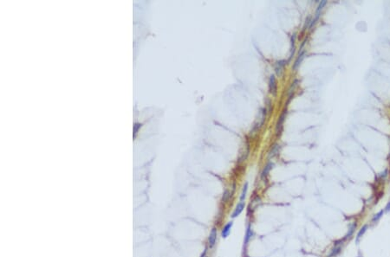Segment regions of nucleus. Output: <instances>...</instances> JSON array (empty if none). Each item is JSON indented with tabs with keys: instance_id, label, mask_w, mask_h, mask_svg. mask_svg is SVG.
<instances>
[{
	"instance_id": "obj_1",
	"label": "nucleus",
	"mask_w": 390,
	"mask_h": 257,
	"mask_svg": "<svg viewBox=\"0 0 390 257\" xmlns=\"http://www.w3.org/2000/svg\"><path fill=\"white\" fill-rule=\"evenodd\" d=\"M286 114H287V108H284V111H283V113H282V114H281V116L279 117V119L278 120V123H277V126H276V135H277V137L280 136L282 130H283V125H284V119L286 118Z\"/></svg>"
},
{
	"instance_id": "obj_2",
	"label": "nucleus",
	"mask_w": 390,
	"mask_h": 257,
	"mask_svg": "<svg viewBox=\"0 0 390 257\" xmlns=\"http://www.w3.org/2000/svg\"><path fill=\"white\" fill-rule=\"evenodd\" d=\"M327 4V1L326 0H322V1H321L320 4H319V5H318V7H317V9L316 10V14H315V18L311 21V23H310V28H312L313 27V25H315V23H317V21L319 19V18H320V15H321V12H322V10L323 9V7L325 6Z\"/></svg>"
},
{
	"instance_id": "obj_3",
	"label": "nucleus",
	"mask_w": 390,
	"mask_h": 257,
	"mask_svg": "<svg viewBox=\"0 0 390 257\" xmlns=\"http://www.w3.org/2000/svg\"><path fill=\"white\" fill-rule=\"evenodd\" d=\"M269 91L270 94H272L273 95L277 94L278 92V85H277V80L275 75H271L269 79Z\"/></svg>"
},
{
	"instance_id": "obj_4",
	"label": "nucleus",
	"mask_w": 390,
	"mask_h": 257,
	"mask_svg": "<svg viewBox=\"0 0 390 257\" xmlns=\"http://www.w3.org/2000/svg\"><path fill=\"white\" fill-rule=\"evenodd\" d=\"M217 241V229L216 228H212L208 237V245L210 247H213Z\"/></svg>"
},
{
	"instance_id": "obj_5",
	"label": "nucleus",
	"mask_w": 390,
	"mask_h": 257,
	"mask_svg": "<svg viewBox=\"0 0 390 257\" xmlns=\"http://www.w3.org/2000/svg\"><path fill=\"white\" fill-rule=\"evenodd\" d=\"M285 65H286V61H284V60H282V61H279V62H276V64H275V71H276V74L278 76H281L283 75V72H284V69Z\"/></svg>"
},
{
	"instance_id": "obj_6",
	"label": "nucleus",
	"mask_w": 390,
	"mask_h": 257,
	"mask_svg": "<svg viewBox=\"0 0 390 257\" xmlns=\"http://www.w3.org/2000/svg\"><path fill=\"white\" fill-rule=\"evenodd\" d=\"M244 209H245V203H244V202H240V203H239L238 205H237L236 208H235V209H234L232 215H231V217L235 218L237 217L238 216H239L240 213L244 210Z\"/></svg>"
},
{
	"instance_id": "obj_7",
	"label": "nucleus",
	"mask_w": 390,
	"mask_h": 257,
	"mask_svg": "<svg viewBox=\"0 0 390 257\" xmlns=\"http://www.w3.org/2000/svg\"><path fill=\"white\" fill-rule=\"evenodd\" d=\"M232 224H233V223L232 222H229L228 223H226L225 225V227L223 228V229H222V231H221V236L223 238H226L228 236H229V234H230L231 232V228L232 227Z\"/></svg>"
},
{
	"instance_id": "obj_8",
	"label": "nucleus",
	"mask_w": 390,
	"mask_h": 257,
	"mask_svg": "<svg viewBox=\"0 0 390 257\" xmlns=\"http://www.w3.org/2000/svg\"><path fill=\"white\" fill-rule=\"evenodd\" d=\"M368 228H369V225H368V224H364L362 227L361 228L360 230L358 231V233H357V235H356V237H355V242H356L357 244L359 243V242H360V240L361 239V237H362V236H364V234L366 233Z\"/></svg>"
},
{
	"instance_id": "obj_9",
	"label": "nucleus",
	"mask_w": 390,
	"mask_h": 257,
	"mask_svg": "<svg viewBox=\"0 0 390 257\" xmlns=\"http://www.w3.org/2000/svg\"><path fill=\"white\" fill-rule=\"evenodd\" d=\"M304 56H305V52L304 51H301L300 53H299V55H298V56H297V60L295 61V63H294V65H293V69L294 70H297V68L300 66L301 62H303V60L304 58Z\"/></svg>"
},
{
	"instance_id": "obj_10",
	"label": "nucleus",
	"mask_w": 390,
	"mask_h": 257,
	"mask_svg": "<svg viewBox=\"0 0 390 257\" xmlns=\"http://www.w3.org/2000/svg\"><path fill=\"white\" fill-rule=\"evenodd\" d=\"M273 165H274L273 163H268V164L265 165V167L264 168L263 171H262V173H261V178H262V179H264V178L268 176V174H269L270 170H271L272 167H273Z\"/></svg>"
},
{
	"instance_id": "obj_11",
	"label": "nucleus",
	"mask_w": 390,
	"mask_h": 257,
	"mask_svg": "<svg viewBox=\"0 0 390 257\" xmlns=\"http://www.w3.org/2000/svg\"><path fill=\"white\" fill-rule=\"evenodd\" d=\"M356 226H357V224L355 223H352L351 225L349 228V230H348V233L346 234V236H345V237L343 238V241L344 240H347V239H350L353 235H354V233H355V228H356Z\"/></svg>"
},
{
	"instance_id": "obj_12",
	"label": "nucleus",
	"mask_w": 390,
	"mask_h": 257,
	"mask_svg": "<svg viewBox=\"0 0 390 257\" xmlns=\"http://www.w3.org/2000/svg\"><path fill=\"white\" fill-rule=\"evenodd\" d=\"M341 250H342V245L341 244H337V243H336V245H335V247L332 248V250H331V254H330V257H335L336 256H338L339 254H340Z\"/></svg>"
},
{
	"instance_id": "obj_13",
	"label": "nucleus",
	"mask_w": 390,
	"mask_h": 257,
	"mask_svg": "<svg viewBox=\"0 0 390 257\" xmlns=\"http://www.w3.org/2000/svg\"><path fill=\"white\" fill-rule=\"evenodd\" d=\"M279 149H280V146H279V145H278V144L274 145V146H272L271 150H270V153H269L270 158H271V157H272V158L275 157V156L279 152Z\"/></svg>"
},
{
	"instance_id": "obj_14",
	"label": "nucleus",
	"mask_w": 390,
	"mask_h": 257,
	"mask_svg": "<svg viewBox=\"0 0 390 257\" xmlns=\"http://www.w3.org/2000/svg\"><path fill=\"white\" fill-rule=\"evenodd\" d=\"M252 236H253V232H252V230H251V228H250V226L249 225V226H248V228H247L246 233H245V244H247V243L249 242V241L250 240V238L252 237Z\"/></svg>"
},
{
	"instance_id": "obj_15",
	"label": "nucleus",
	"mask_w": 390,
	"mask_h": 257,
	"mask_svg": "<svg viewBox=\"0 0 390 257\" xmlns=\"http://www.w3.org/2000/svg\"><path fill=\"white\" fill-rule=\"evenodd\" d=\"M384 213H385L384 209H381V210H380L378 213H376V214L373 217V218H372V223H377V222L380 220V218L382 217V216L384 215Z\"/></svg>"
},
{
	"instance_id": "obj_16",
	"label": "nucleus",
	"mask_w": 390,
	"mask_h": 257,
	"mask_svg": "<svg viewBox=\"0 0 390 257\" xmlns=\"http://www.w3.org/2000/svg\"><path fill=\"white\" fill-rule=\"evenodd\" d=\"M247 190H248V183L246 182L243 187V190H242V193L240 196V202H243L245 200V198L246 197V194H247Z\"/></svg>"
},
{
	"instance_id": "obj_17",
	"label": "nucleus",
	"mask_w": 390,
	"mask_h": 257,
	"mask_svg": "<svg viewBox=\"0 0 390 257\" xmlns=\"http://www.w3.org/2000/svg\"><path fill=\"white\" fill-rule=\"evenodd\" d=\"M230 198V192L228 191V190H225V193L223 194V198H222V201L223 202H226L227 200H228V198Z\"/></svg>"
},
{
	"instance_id": "obj_18",
	"label": "nucleus",
	"mask_w": 390,
	"mask_h": 257,
	"mask_svg": "<svg viewBox=\"0 0 390 257\" xmlns=\"http://www.w3.org/2000/svg\"><path fill=\"white\" fill-rule=\"evenodd\" d=\"M384 211H385L386 213H389V212L390 211V200L388 202L386 207H385V209H384Z\"/></svg>"
},
{
	"instance_id": "obj_19",
	"label": "nucleus",
	"mask_w": 390,
	"mask_h": 257,
	"mask_svg": "<svg viewBox=\"0 0 390 257\" xmlns=\"http://www.w3.org/2000/svg\"><path fill=\"white\" fill-rule=\"evenodd\" d=\"M206 252H207V249H206V248H205V250H204L203 254L201 255V256H200V257H206Z\"/></svg>"
},
{
	"instance_id": "obj_20",
	"label": "nucleus",
	"mask_w": 390,
	"mask_h": 257,
	"mask_svg": "<svg viewBox=\"0 0 390 257\" xmlns=\"http://www.w3.org/2000/svg\"><path fill=\"white\" fill-rule=\"evenodd\" d=\"M357 257H362V256H357Z\"/></svg>"
}]
</instances>
